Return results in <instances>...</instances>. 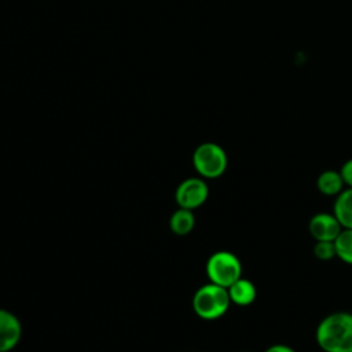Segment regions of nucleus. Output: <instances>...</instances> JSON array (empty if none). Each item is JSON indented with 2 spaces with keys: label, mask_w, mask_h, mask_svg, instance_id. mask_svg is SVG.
<instances>
[{
  "label": "nucleus",
  "mask_w": 352,
  "mask_h": 352,
  "mask_svg": "<svg viewBox=\"0 0 352 352\" xmlns=\"http://www.w3.org/2000/svg\"><path fill=\"white\" fill-rule=\"evenodd\" d=\"M238 352H248V351H238Z\"/></svg>",
  "instance_id": "nucleus-16"
},
{
  "label": "nucleus",
  "mask_w": 352,
  "mask_h": 352,
  "mask_svg": "<svg viewBox=\"0 0 352 352\" xmlns=\"http://www.w3.org/2000/svg\"><path fill=\"white\" fill-rule=\"evenodd\" d=\"M209 197V187L201 177H188L183 180L175 192V199L179 208L194 210L202 206Z\"/></svg>",
  "instance_id": "nucleus-5"
},
{
  "label": "nucleus",
  "mask_w": 352,
  "mask_h": 352,
  "mask_svg": "<svg viewBox=\"0 0 352 352\" xmlns=\"http://www.w3.org/2000/svg\"><path fill=\"white\" fill-rule=\"evenodd\" d=\"M227 154L216 143L206 142L199 144L192 153V165L204 179L220 177L227 169Z\"/></svg>",
  "instance_id": "nucleus-4"
},
{
  "label": "nucleus",
  "mask_w": 352,
  "mask_h": 352,
  "mask_svg": "<svg viewBox=\"0 0 352 352\" xmlns=\"http://www.w3.org/2000/svg\"><path fill=\"white\" fill-rule=\"evenodd\" d=\"M230 305L231 300L227 287L212 282L201 286L192 296V309L205 320L221 318L228 311Z\"/></svg>",
  "instance_id": "nucleus-2"
},
{
  "label": "nucleus",
  "mask_w": 352,
  "mask_h": 352,
  "mask_svg": "<svg viewBox=\"0 0 352 352\" xmlns=\"http://www.w3.org/2000/svg\"><path fill=\"white\" fill-rule=\"evenodd\" d=\"M315 338L324 352H352L351 312H333L323 318L316 327Z\"/></svg>",
  "instance_id": "nucleus-1"
},
{
  "label": "nucleus",
  "mask_w": 352,
  "mask_h": 352,
  "mask_svg": "<svg viewBox=\"0 0 352 352\" xmlns=\"http://www.w3.org/2000/svg\"><path fill=\"white\" fill-rule=\"evenodd\" d=\"M206 276L212 283L230 287L242 276V263L228 250L214 252L206 261Z\"/></svg>",
  "instance_id": "nucleus-3"
},
{
  "label": "nucleus",
  "mask_w": 352,
  "mask_h": 352,
  "mask_svg": "<svg viewBox=\"0 0 352 352\" xmlns=\"http://www.w3.org/2000/svg\"><path fill=\"white\" fill-rule=\"evenodd\" d=\"M194 226H195V217H194L192 210H190V209L179 208L177 210L173 212V214L169 219L170 231L180 236L191 232Z\"/></svg>",
  "instance_id": "nucleus-11"
},
{
  "label": "nucleus",
  "mask_w": 352,
  "mask_h": 352,
  "mask_svg": "<svg viewBox=\"0 0 352 352\" xmlns=\"http://www.w3.org/2000/svg\"><path fill=\"white\" fill-rule=\"evenodd\" d=\"M337 257L345 264L352 265V228H342L334 239Z\"/></svg>",
  "instance_id": "nucleus-12"
},
{
  "label": "nucleus",
  "mask_w": 352,
  "mask_h": 352,
  "mask_svg": "<svg viewBox=\"0 0 352 352\" xmlns=\"http://www.w3.org/2000/svg\"><path fill=\"white\" fill-rule=\"evenodd\" d=\"M340 173L342 176V180H344L345 186L346 187H352V158L346 160L342 164V166L340 169Z\"/></svg>",
  "instance_id": "nucleus-14"
},
{
  "label": "nucleus",
  "mask_w": 352,
  "mask_h": 352,
  "mask_svg": "<svg viewBox=\"0 0 352 352\" xmlns=\"http://www.w3.org/2000/svg\"><path fill=\"white\" fill-rule=\"evenodd\" d=\"M342 226L334 213L319 212L308 221V231L315 241H334L341 232Z\"/></svg>",
  "instance_id": "nucleus-6"
},
{
  "label": "nucleus",
  "mask_w": 352,
  "mask_h": 352,
  "mask_svg": "<svg viewBox=\"0 0 352 352\" xmlns=\"http://www.w3.org/2000/svg\"><path fill=\"white\" fill-rule=\"evenodd\" d=\"M22 336L19 319L7 309H0V352L14 349Z\"/></svg>",
  "instance_id": "nucleus-7"
},
{
  "label": "nucleus",
  "mask_w": 352,
  "mask_h": 352,
  "mask_svg": "<svg viewBox=\"0 0 352 352\" xmlns=\"http://www.w3.org/2000/svg\"><path fill=\"white\" fill-rule=\"evenodd\" d=\"M314 256L320 261H330L337 257L334 241H315Z\"/></svg>",
  "instance_id": "nucleus-13"
},
{
  "label": "nucleus",
  "mask_w": 352,
  "mask_h": 352,
  "mask_svg": "<svg viewBox=\"0 0 352 352\" xmlns=\"http://www.w3.org/2000/svg\"><path fill=\"white\" fill-rule=\"evenodd\" d=\"M227 290H228L231 304H235L239 307H248L253 304L257 296L254 283L242 276L238 280H235L230 287H227Z\"/></svg>",
  "instance_id": "nucleus-8"
},
{
  "label": "nucleus",
  "mask_w": 352,
  "mask_h": 352,
  "mask_svg": "<svg viewBox=\"0 0 352 352\" xmlns=\"http://www.w3.org/2000/svg\"><path fill=\"white\" fill-rule=\"evenodd\" d=\"M264 352H297V351L285 344H274V345L268 346Z\"/></svg>",
  "instance_id": "nucleus-15"
},
{
  "label": "nucleus",
  "mask_w": 352,
  "mask_h": 352,
  "mask_svg": "<svg viewBox=\"0 0 352 352\" xmlns=\"http://www.w3.org/2000/svg\"><path fill=\"white\" fill-rule=\"evenodd\" d=\"M351 315H352V311H351Z\"/></svg>",
  "instance_id": "nucleus-17"
},
{
  "label": "nucleus",
  "mask_w": 352,
  "mask_h": 352,
  "mask_svg": "<svg viewBox=\"0 0 352 352\" xmlns=\"http://www.w3.org/2000/svg\"><path fill=\"white\" fill-rule=\"evenodd\" d=\"M333 213L342 228H352V187L344 188L336 197Z\"/></svg>",
  "instance_id": "nucleus-10"
},
{
  "label": "nucleus",
  "mask_w": 352,
  "mask_h": 352,
  "mask_svg": "<svg viewBox=\"0 0 352 352\" xmlns=\"http://www.w3.org/2000/svg\"><path fill=\"white\" fill-rule=\"evenodd\" d=\"M344 180L340 170L327 169L323 170L316 179V187L319 192L326 197H337L344 190Z\"/></svg>",
  "instance_id": "nucleus-9"
}]
</instances>
